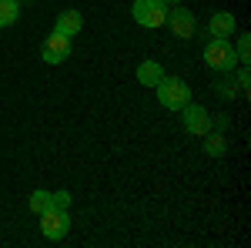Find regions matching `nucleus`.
<instances>
[{
	"label": "nucleus",
	"instance_id": "nucleus-1",
	"mask_svg": "<svg viewBox=\"0 0 251 248\" xmlns=\"http://www.w3.org/2000/svg\"><path fill=\"white\" fill-rule=\"evenodd\" d=\"M157 91V101L168 108V111H181L188 101H191V91H188V84L184 81H177V77H161L154 84Z\"/></svg>",
	"mask_w": 251,
	"mask_h": 248
},
{
	"label": "nucleus",
	"instance_id": "nucleus-2",
	"mask_svg": "<svg viewBox=\"0 0 251 248\" xmlns=\"http://www.w3.org/2000/svg\"><path fill=\"white\" fill-rule=\"evenodd\" d=\"M204 60H208V67H214V71H234L238 67V54H234L231 40H225V37H214L204 47Z\"/></svg>",
	"mask_w": 251,
	"mask_h": 248
},
{
	"label": "nucleus",
	"instance_id": "nucleus-3",
	"mask_svg": "<svg viewBox=\"0 0 251 248\" xmlns=\"http://www.w3.org/2000/svg\"><path fill=\"white\" fill-rule=\"evenodd\" d=\"M131 17H134L141 27H161V24L168 20V3H164V0H134Z\"/></svg>",
	"mask_w": 251,
	"mask_h": 248
},
{
	"label": "nucleus",
	"instance_id": "nucleus-4",
	"mask_svg": "<svg viewBox=\"0 0 251 248\" xmlns=\"http://www.w3.org/2000/svg\"><path fill=\"white\" fill-rule=\"evenodd\" d=\"M40 231H44V238H50V242L64 238V235L71 231V215H67V208L40 211Z\"/></svg>",
	"mask_w": 251,
	"mask_h": 248
},
{
	"label": "nucleus",
	"instance_id": "nucleus-5",
	"mask_svg": "<svg viewBox=\"0 0 251 248\" xmlns=\"http://www.w3.org/2000/svg\"><path fill=\"white\" fill-rule=\"evenodd\" d=\"M40 57L44 64H64V60L71 57V37L67 34H50V37H44V47H40Z\"/></svg>",
	"mask_w": 251,
	"mask_h": 248
},
{
	"label": "nucleus",
	"instance_id": "nucleus-6",
	"mask_svg": "<svg viewBox=\"0 0 251 248\" xmlns=\"http://www.w3.org/2000/svg\"><path fill=\"white\" fill-rule=\"evenodd\" d=\"M181 111H184V131H188V134H201V138H204V134L211 131L214 121H211V114H208L204 108H198V104L188 101Z\"/></svg>",
	"mask_w": 251,
	"mask_h": 248
},
{
	"label": "nucleus",
	"instance_id": "nucleus-7",
	"mask_svg": "<svg viewBox=\"0 0 251 248\" xmlns=\"http://www.w3.org/2000/svg\"><path fill=\"white\" fill-rule=\"evenodd\" d=\"M164 24H171L174 37H181V40L194 37V14L184 10L181 3H177V7H168V20H164Z\"/></svg>",
	"mask_w": 251,
	"mask_h": 248
},
{
	"label": "nucleus",
	"instance_id": "nucleus-8",
	"mask_svg": "<svg viewBox=\"0 0 251 248\" xmlns=\"http://www.w3.org/2000/svg\"><path fill=\"white\" fill-rule=\"evenodd\" d=\"M80 27H84L80 10H60V14H57V24H54V30H57V34H67V37H77Z\"/></svg>",
	"mask_w": 251,
	"mask_h": 248
},
{
	"label": "nucleus",
	"instance_id": "nucleus-9",
	"mask_svg": "<svg viewBox=\"0 0 251 248\" xmlns=\"http://www.w3.org/2000/svg\"><path fill=\"white\" fill-rule=\"evenodd\" d=\"M161 77H164V67H161L157 60H141V64H137V81H141L144 87H154Z\"/></svg>",
	"mask_w": 251,
	"mask_h": 248
},
{
	"label": "nucleus",
	"instance_id": "nucleus-10",
	"mask_svg": "<svg viewBox=\"0 0 251 248\" xmlns=\"http://www.w3.org/2000/svg\"><path fill=\"white\" fill-rule=\"evenodd\" d=\"M208 27H211V37H225V40H228L234 34V17L228 14V10H218Z\"/></svg>",
	"mask_w": 251,
	"mask_h": 248
},
{
	"label": "nucleus",
	"instance_id": "nucleus-11",
	"mask_svg": "<svg viewBox=\"0 0 251 248\" xmlns=\"http://www.w3.org/2000/svg\"><path fill=\"white\" fill-rule=\"evenodd\" d=\"M20 17V3L17 0H0V27H10Z\"/></svg>",
	"mask_w": 251,
	"mask_h": 248
},
{
	"label": "nucleus",
	"instance_id": "nucleus-12",
	"mask_svg": "<svg viewBox=\"0 0 251 248\" xmlns=\"http://www.w3.org/2000/svg\"><path fill=\"white\" fill-rule=\"evenodd\" d=\"M50 208V191H44V188H37L34 194H30V211H47Z\"/></svg>",
	"mask_w": 251,
	"mask_h": 248
},
{
	"label": "nucleus",
	"instance_id": "nucleus-13",
	"mask_svg": "<svg viewBox=\"0 0 251 248\" xmlns=\"http://www.w3.org/2000/svg\"><path fill=\"white\" fill-rule=\"evenodd\" d=\"M234 54H238V64H248V54H251V37H248V34H241V37H238Z\"/></svg>",
	"mask_w": 251,
	"mask_h": 248
},
{
	"label": "nucleus",
	"instance_id": "nucleus-14",
	"mask_svg": "<svg viewBox=\"0 0 251 248\" xmlns=\"http://www.w3.org/2000/svg\"><path fill=\"white\" fill-rule=\"evenodd\" d=\"M50 208H71V191H50Z\"/></svg>",
	"mask_w": 251,
	"mask_h": 248
},
{
	"label": "nucleus",
	"instance_id": "nucleus-15",
	"mask_svg": "<svg viewBox=\"0 0 251 248\" xmlns=\"http://www.w3.org/2000/svg\"><path fill=\"white\" fill-rule=\"evenodd\" d=\"M208 134H211V131H208ZM208 151H211V154L225 151V138H221V134H211V138H208Z\"/></svg>",
	"mask_w": 251,
	"mask_h": 248
},
{
	"label": "nucleus",
	"instance_id": "nucleus-16",
	"mask_svg": "<svg viewBox=\"0 0 251 248\" xmlns=\"http://www.w3.org/2000/svg\"><path fill=\"white\" fill-rule=\"evenodd\" d=\"M238 87L248 91V67H241V74H238Z\"/></svg>",
	"mask_w": 251,
	"mask_h": 248
},
{
	"label": "nucleus",
	"instance_id": "nucleus-17",
	"mask_svg": "<svg viewBox=\"0 0 251 248\" xmlns=\"http://www.w3.org/2000/svg\"><path fill=\"white\" fill-rule=\"evenodd\" d=\"M218 91H221V97H231V94H234V87H231V84H221Z\"/></svg>",
	"mask_w": 251,
	"mask_h": 248
},
{
	"label": "nucleus",
	"instance_id": "nucleus-18",
	"mask_svg": "<svg viewBox=\"0 0 251 248\" xmlns=\"http://www.w3.org/2000/svg\"><path fill=\"white\" fill-rule=\"evenodd\" d=\"M164 3H168V7H177V3H184V0H164Z\"/></svg>",
	"mask_w": 251,
	"mask_h": 248
}]
</instances>
